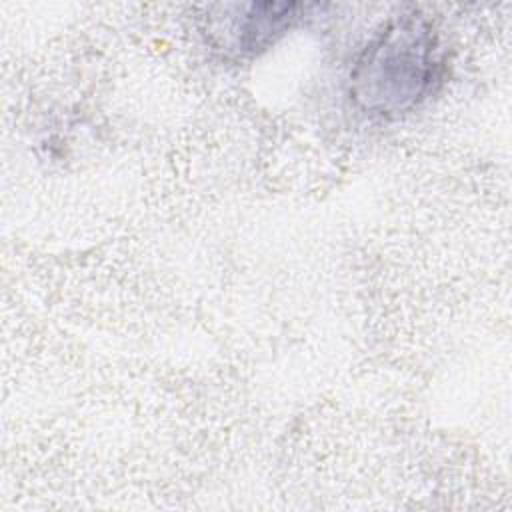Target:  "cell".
<instances>
[{
	"label": "cell",
	"mask_w": 512,
	"mask_h": 512,
	"mask_svg": "<svg viewBox=\"0 0 512 512\" xmlns=\"http://www.w3.org/2000/svg\"><path fill=\"white\" fill-rule=\"evenodd\" d=\"M436 38L420 14L392 20L364 50L352 72V96L378 114L414 106L436 80Z\"/></svg>",
	"instance_id": "cell-1"
},
{
	"label": "cell",
	"mask_w": 512,
	"mask_h": 512,
	"mask_svg": "<svg viewBox=\"0 0 512 512\" xmlns=\"http://www.w3.org/2000/svg\"><path fill=\"white\" fill-rule=\"evenodd\" d=\"M300 8V4L286 2L238 6L240 14L226 18V32L234 38L232 46L236 50H256L266 46L276 34H282V30L290 28V24L298 18Z\"/></svg>",
	"instance_id": "cell-2"
}]
</instances>
